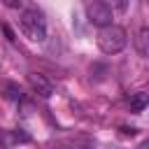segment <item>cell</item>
Segmentation results:
<instances>
[{
    "instance_id": "5",
    "label": "cell",
    "mask_w": 149,
    "mask_h": 149,
    "mask_svg": "<svg viewBox=\"0 0 149 149\" xmlns=\"http://www.w3.org/2000/svg\"><path fill=\"white\" fill-rule=\"evenodd\" d=\"M135 49H137V54H140L142 58H149V26L137 33V37H135Z\"/></svg>"
},
{
    "instance_id": "7",
    "label": "cell",
    "mask_w": 149,
    "mask_h": 149,
    "mask_svg": "<svg viewBox=\"0 0 149 149\" xmlns=\"http://www.w3.org/2000/svg\"><path fill=\"white\" fill-rule=\"evenodd\" d=\"M2 30H5V33H7V37H9V40H14V33H12V30H9V26H2Z\"/></svg>"
},
{
    "instance_id": "3",
    "label": "cell",
    "mask_w": 149,
    "mask_h": 149,
    "mask_svg": "<svg viewBox=\"0 0 149 149\" xmlns=\"http://www.w3.org/2000/svg\"><path fill=\"white\" fill-rule=\"evenodd\" d=\"M84 9H86V19H88V23L98 26L100 30L107 28V26H112V19H114V9H112V5L95 0V2H86Z\"/></svg>"
},
{
    "instance_id": "1",
    "label": "cell",
    "mask_w": 149,
    "mask_h": 149,
    "mask_svg": "<svg viewBox=\"0 0 149 149\" xmlns=\"http://www.w3.org/2000/svg\"><path fill=\"white\" fill-rule=\"evenodd\" d=\"M19 26L23 30V35L33 42H44L47 37V23H44V14L37 7H28L21 12L19 16Z\"/></svg>"
},
{
    "instance_id": "6",
    "label": "cell",
    "mask_w": 149,
    "mask_h": 149,
    "mask_svg": "<svg viewBox=\"0 0 149 149\" xmlns=\"http://www.w3.org/2000/svg\"><path fill=\"white\" fill-rule=\"evenodd\" d=\"M128 105H130V112H142L149 105V93H135Z\"/></svg>"
},
{
    "instance_id": "2",
    "label": "cell",
    "mask_w": 149,
    "mask_h": 149,
    "mask_svg": "<svg viewBox=\"0 0 149 149\" xmlns=\"http://www.w3.org/2000/svg\"><path fill=\"white\" fill-rule=\"evenodd\" d=\"M128 44V35H126V30L121 28V26H107V28H102L100 33H98V47H100V51L102 54H119L123 47Z\"/></svg>"
},
{
    "instance_id": "4",
    "label": "cell",
    "mask_w": 149,
    "mask_h": 149,
    "mask_svg": "<svg viewBox=\"0 0 149 149\" xmlns=\"http://www.w3.org/2000/svg\"><path fill=\"white\" fill-rule=\"evenodd\" d=\"M28 84H30V86H33V91H35V93H40L42 98H49V95L54 93L51 81H49L44 74H40V72H30V74H28Z\"/></svg>"
}]
</instances>
